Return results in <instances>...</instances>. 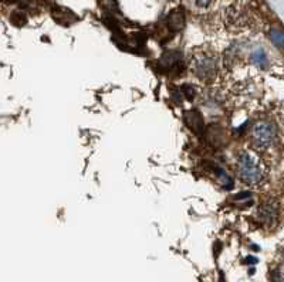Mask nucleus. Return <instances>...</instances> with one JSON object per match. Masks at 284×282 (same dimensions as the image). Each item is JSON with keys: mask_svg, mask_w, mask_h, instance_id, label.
Listing matches in <instances>:
<instances>
[{"mask_svg": "<svg viewBox=\"0 0 284 282\" xmlns=\"http://www.w3.org/2000/svg\"><path fill=\"white\" fill-rule=\"evenodd\" d=\"M238 173L247 185H259L264 178V171L260 162L247 152L242 153L238 159Z\"/></svg>", "mask_w": 284, "mask_h": 282, "instance_id": "nucleus-1", "label": "nucleus"}, {"mask_svg": "<svg viewBox=\"0 0 284 282\" xmlns=\"http://www.w3.org/2000/svg\"><path fill=\"white\" fill-rule=\"evenodd\" d=\"M194 73L202 81H212L217 73V61L215 55L202 52L194 59Z\"/></svg>", "mask_w": 284, "mask_h": 282, "instance_id": "nucleus-2", "label": "nucleus"}, {"mask_svg": "<svg viewBox=\"0 0 284 282\" xmlns=\"http://www.w3.org/2000/svg\"><path fill=\"white\" fill-rule=\"evenodd\" d=\"M276 139V128L269 122H259L252 129V141L257 149H267Z\"/></svg>", "mask_w": 284, "mask_h": 282, "instance_id": "nucleus-3", "label": "nucleus"}, {"mask_svg": "<svg viewBox=\"0 0 284 282\" xmlns=\"http://www.w3.org/2000/svg\"><path fill=\"white\" fill-rule=\"evenodd\" d=\"M259 221L266 227H273L278 220V204L274 200H267L262 203L257 211Z\"/></svg>", "mask_w": 284, "mask_h": 282, "instance_id": "nucleus-4", "label": "nucleus"}, {"mask_svg": "<svg viewBox=\"0 0 284 282\" xmlns=\"http://www.w3.org/2000/svg\"><path fill=\"white\" fill-rule=\"evenodd\" d=\"M158 67L161 68V70L168 71V73H171V71L179 73L180 70L183 68V59H182V54L178 51L165 52L164 55L158 60Z\"/></svg>", "mask_w": 284, "mask_h": 282, "instance_id": "nucleus-5", "label": "nucleus"}, {"mask_svg": "<svg viewBox=\"0 0 284 282\" xmlns=\"http://www.w3.org/2000/svg\"><path fill=\"white\" fill-rule=\"evenodd\" d=\"M203 136L212 148H219V146L223 145L224 132L223 129L220 128V125H217V124H212L208 128H205Z\"/></svg>", "mask_w": 284, "mask_h": 282, "instance_id": "nucleus-6", "label": "nucleus"}, {"mask_svg": "<svg viewBox=\"0 0 284 282\" xmlns=\"http://www.w3.org/2000/svg\"><path fill=\"white\" fill-rule=\"evenodd\" d=\"M185 124L196 135L203 134V131H205L202 114L198 109H191V111L185 112Z\"/></svg>", "mask_w": 284, "mask_h": 282, "instance_id": "nucleus-7", "label": "nucleus"}, {"mask_svg": "<svg viewBox=\"0 0 284 282\" xmlns=\"http://www.w3.org/2000/svg\"><path fill=\"white\" fill-rule=\"evenodd\" d=\"M166 23H168V27L172 31H180V30L185 27V15L180 9H176V10H172L169 15H168V19H166Z\"/></svg>", "mask_w": 284, "mask_h": 282, "instance_id": "nucleus-8", "label": "nucleus"}, {"mask_svg": "<svg viewBox=\"0 0 284 282\" xmlns=\"http://www.w3.org/2000/svg\"><path fill=\"white\" fill-rule=\"evenodd\" d=\"M252 61H253V64L256 67H259L260 70H266V68L269 67V59H267V55H266V52L263 51L262 48H259V50H256L253 51L252 54Z\"/></svg>", "mask_w": 284, "mask_h": 282, "instance_id": "nucleus-9", "label": "nucleus"}, {"mask_svg": "<svg viewBox=\"0 0 284 282\" xmlns=\"http://www.w3.org/2000/svg\"><path fill=\"white\" fill-rule=\"evenodd\" d=\"M271 41L277 45L278 48H284V33L280 30H273L271 31Z\"/></svg>", "mask_w": 284, "mask_h": 282, "instance_id": "nucleus-10", "label": "nucleus"}, {"mask_svg": "<svg viewBox=\"0 0 284 282\" xmlns=\"http://www.w3.org/2000/svg\"><path fill=\"white\" fill-rule=\"evenodd\" d=\"M180 94H183L187 101H192L195 98V95H196V89H195L194 85L185 84V85L180 87Z\"/></svg>", "mask_w": 284, "mask_h": 282, "instance_id": "nucleus-11", "label": "nucleus"}, {"mask_svg": "<svg viewBox=\"0 0 284 282\" xmlns=\"http://www.w3.org/2000/svg\"><path fill=\"white\" fill-rule=\"evenodd\" d=\"M10 20H12V23H13L15 26H23L24 23L27 22L26 16L23 15L22 12H15L13 15L10 16Z\"/></svg>", "mask_w": 284, "mask_h": 282, "instance_id": "nucleus-12", "label": "nucleus"}, {"mask_svg": "<svg viewBox=\"0 0 284 282\" xmlns=\"http://www.w3.org/2000/svg\"><path fill=\"white\" fill-rule=\"evenodd\" d=\"M271 278H273V282H284V264L283 265H278L273 271Z\"/></svg>", "mask_w": 284, "mask_h": 282, "instance_id": "nucleus-13", "label": "nucleus"}, {"mask_svg": "<svg viewBox=\"0 0 284 282\" xmlns=\"http://www.w3.org/2000/svg\"><path fill=\"white\" fill-rule=\"evenodd\" d=\"M194 2V5L196 8L199 9H206L209 8L210 3H212V0H192Z\"/></svg>", "mask_w": 284, "mask_h": 282, "instance_id": "nucleus-14", "label": "nucleus"}, {"mask_svg": "<svg viewBox=\"0 0 284 282\" xmlns=\"http://www.w3.org/2000/svg\"><path fill=\"white\" fill-rule=\"evenodd\" d=\"M8 2H16V0H8Z\"/></svg>", "mask_w": 284, "mask_h": 282, "instance_id": "nucleus-15", "label": "nucleus"}]
</instances>
